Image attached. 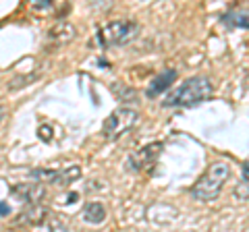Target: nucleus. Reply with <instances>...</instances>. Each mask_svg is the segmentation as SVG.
I'll list each match as a JSON object with an SVG mask.
<instances>
[{
	"instance_id": "f257e3e1",
	"label": "nucleus",
	"mask_w": 249,
	"mask_h": 232,
	"mask_svg": "<svg viewBox=\"0 0 249 232\" xmlns=\"http://www.w3.org/2000/svg\"><path fill=\"white\" fill-rule=\"evenodd\" d=\"M214 91V85L208 77H191L183 85H178L175 91H170L166 99L162 102L164 108H191L201 104L204 99H208Z\"/></svg>"
},
{
	"instance_id": "f03ea898",
	"label": "nucleus",
	"mask_w": 249,
	"mask_h": 232,
	"mask_svg": "<svg viewBox=\"0 0 249 232\" xmlns=\"http://www.w3.org/2000/svg\"><path fill=\"white\" fill-rule=\"evenodd\" d=\"M229 176H231V166L227 162H216V164L210 166L206 170V174L193 184L191 195L197 201H204V203L214 201L218 195H220V191L224 187V182L229 181Z\"/></svg>"
},
{
	"instance_id": "7ed1b4c3",
	"label": "nucleus",
	"mask_w": 249,
	"mask_h": 232,
	"mask_svg": "<svg viewBox=\"0 0 249 232\" xmlns=\"http://www.w3.org/2000/svg\"><path fill=\"white\" fill-rule=\"evenodd\" d=\"M137 120H139V112L133 110V108H127V106L116 108V110L104 120L102 133H104L106 139L114 141V139L127 135L129 131L137 125Z\"/></svg>"
},
{
	"instance_id": "20e7f679",
	"label": "nucleus",
	"mask_w": 249,
	"mask_h": 232,
	"mask_svg": "<svg viewBox=\"0 0 249 232\" xmlns=\"http://www.w3.org/2000/svg\"><path fill=\"white\" fill-rule=\"evenodd\" d=\"M137 33V25L135 23H129V21H110L106 25L100 27L98 32V37L102 46H119V44H124L129 40H133Z\"/></svg>"
},
{
	"instance_id": "39448f33",
	"label": "nucleus",
	"mask_w": 249,
	"mask_h": 232,
	"mask_svg": "<svg viewBox=\"0 0 249 232\" xmlns=\"http://www.w3.org/2000/svg\"><path fill=\"white\" fill-rule=\"evenodd\" d=\"M34 179H40L42 184H69L77 181L81 176V168L79 166H69L62 170H34L31 172Z\"/></svg>"
},
{
	"instance_id": "423d86ee",
	"label": "nucleus",
	"mask_w": 249,
	"mask_h": 232,
	"mask_svg": "<svg viewBox=\"0 0 249 232\" xmlns=\"http://www.w3.org/2000/svg\"><path fill=\"white\" fill-rule=\"evenodd\" d=\"M160 151H162V143H150L142 149H135L133 153L129 156V166L133 170H147L156 164V160L160 158Z\"/></svg>"
},
{
	"instance_id": "0eeeda50",
	"label": "nucleus",
	"mask_w": 249,
	"mask_h": 232,
	"mask_svg": "<svg viewBox=\"0 0 249 232\" xmlns=\"http://www.w3.org/2000/svg\"><path fill=\"white\" fill-rule=\"evenodd\" d=\"M13 195L17 197L19 201L27 205H37L46 195V189L42 182H31V184H17L13 189Z\"/></svg>"
},
{
	"instance_id": "6e6552de",
	"label": "nucleus",
	"mask_w": 249,
	"mask_h": 232,
	"mask_svg": "<svg viewBox=\"0 0 249 232\" xmlns=\"http://www.w3.org/2000/svg\"><path fill=\"white\" fill-rule=\"evenodd\" d=\"M46 37H48V44L54 46V48H56V46H65L75 37V27L67 21H58L50 27V32Z\"/></svg>"
},
{
	"instance_id": "1a4fd4ad",
	"label": "nucleus",
	"mask_w": 249,
	"mask_h": 232,
	"mask_svg": "<svg viewBox=\"0 0 249 232\" xmlns=\"http://www.w3.org/2000/svg\"><path fill=\"white\" fill-rule=\"evenodd\" d=\"M177 77H178V73L175 71V68H166V71H162V73L152 81V85L147 87L145 94L150 96V98H156L158 94H162V91H166L170 85L177 81Z\"/></svg>"
},
{
	"instance_id": "9d476101",
	"label": "nucleus",
	"mask_w": 249,
	"mask_h": 232,
	"mask_svg": "<svg viewBox=\"0 0 249 232\" xmlns=\"http://www.w3.org/2000/svg\"><path fill=\"white\" fill-rule=\"evenodd\" d=\"M46 215H50V212L42 205H29L27 212L19 214V218L15 220V226H31V224H42L44 220H48Z\"/></svg>"
},
{
	"instance_id": "9b49d317",
	"label": "nucleus",
	"mask_w": 249,
	"mask_h": 232,
	"mask_svg": "<svg viewBox=\"0 0 249 232\" xmlns=\"http://www.w3.org/2000/svg\"><path fill=\"white\" fill-rule=\"evenodd\" d=\"M81 218L85 224H102L106 220V210H104V205L102 203H98V201H91V203H88L83 207V212H81Z\"/></svg>"
},
{
	"instance_id": "f8f14e48",
	"label": "nucleus",
	"mask_w": 249,
	"mask_h": 232,
	"mask_svg": "<svg viewBox=\"0 0 249 232\" xmlns=\"http://www.w3.org/2000/svg\"><path fill=\"white\" fill-rule=\"evenodd\" d=\"M222 23L229 27H241L249 29V11H232L222 17Z\"/></svg>"
},
{
	"instance_id": "ddd939ff",
	"label": "nucleus",
	"mask_w": 249,
	"mask_h": 232,
	"mask_svg": "<svg viewBox=\"0 0 249 232\" xmlns=\"http://www.w3.org/2000/svg\"><path fill=\"white\" fill-rule=\"evenodd\" d=\"M235 197L237 199H249V162H245L243 168H241V181L235 187Z\"/></svg>"
},
{
	"instance_id": "4468645a",
	"label": "nucleus",
	"mask_w": 249,
	"mask_h": 232,
	"mask_svg": "<svg viewBox=\"0 0 249 232\" xmlns=\"http://www.w3.org/2000/svg\"><path fill=\"white\" fill-rule=\"evenodd\" d=\"M46 224H48V230L50 232H69V228L65 226V222H62L60 218H56V215H48Z\"/></svg>"
},
{
	"instance_id": "2eb2a0df",
	"label": "nucleus",
	"mask_w": 249,
	"mask_h": 232,
	"mask_svg": "<svg viewBox=\"0 0 249 232\" xmlns=\"http://www.w3.org/2000/svg\"><path fill=\"white\" fill-rule=\"evenodd\" d=\"M114 94H116V98L121 99V102H124V98H131V99H135V94L133 91H129V89H124V91H121V87H119V83H114Z\"/></svg>"
},
{
	"instance_id": "dca6fc26",
	"label": "nucleus",
	"mask_w": 249,
	"mask_h": 232,
	"mask_svg": "<svg viewBox=\"0 0 249 232\" xmlns=\"http://www.w3.org/2000/svg\"><path fill=\"white\" fill-rule=\"evenodd\" d=\"M52 2L50 0H34V9L36 11H46V9H50Z\"/></svg>"
},
{
	"instance_id": "f3484780",
	"label": "nucleus",
	"mask_w": 249,
	"mask_h": 232,
	"mask_svg": "<svg viewBox=\"0 0 249 232\" xmlns=\"http://www.w3.org/2000/svg\"><path fill=\"white\" fill-rule=\"evenodd\" d=\"M37 133H40V139H44V141H50L52 139V129L50 127H40V131H37Z\"/></svg>"
},
{
	"instance_id": "a211bd4d",
	"label": "nucleus",
	"mask_w": 249,
	"mask_h": 232,
	"mask_svg": "<svg viewBox=\"0 0 249 232\" xmlns=\"http://www.w3.org/2000/svg\"><path fill=\"white\" fill-rule=\"evenodd\" d=\"M11 214V207L9 203H4V201H0V215H9Z\"/></svg>"
},
{
	"instance_id": "6ab92c4d",
	"label": "nucleus",
	"mask_w": 249,
	"mask_h": 232,
	"mask_svg": "<svg viewBox=\"0 0 249 232\" xmlns=\"http://www.w3.org/2000/svg\"><path fill=\"white\" fill-rule=\"evenodd\" d=\"M2 118H4V108L0 106V122H2Z\"/></svg>"
}]
</instances>
